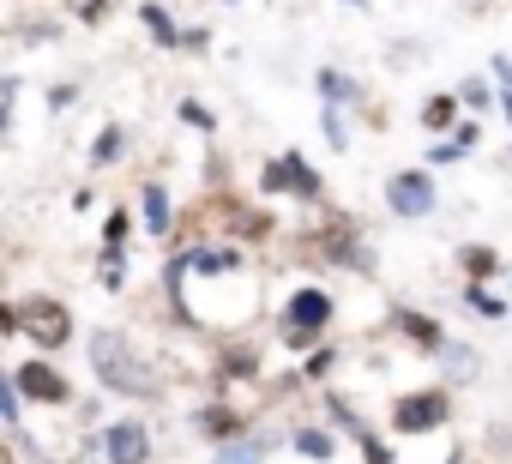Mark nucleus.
Instances as JSON below:
<instances>
[{
	"instance_id": "nucleus-11",
	"label": "nucleus",
	"mask_w": 512,
	"mask_h": 464,
	"mask_svg": "<svg viewBox=\"0 0 512 464\" xmlns=\"http://www.w3.org/2000/svg\"><path fill=\"white\" fill-rule=\"evenodd\" d=\"M266 452H272V434H235L217 446V464H266Z\"/></svg>"
},
{
	"instance_id": "nucleus-32",
	"label": "nucleus",
	"mask_w": 512,
	"mask_h": 464,
	"mask_svg": "<svg viewBox=\"0 0 512 464\" xmlns=\"http://www.w3.org/2000/svg\"><path fill=\"white\" fill-rule=\"evenodd\" d=\"M73 97H79V85H55L49 91V109H73Z\"/></svg>"
},
{
	"instance_id": "nucleus-2",
	"label": "nucleus",
	"mask_w": 512,
	"mask_h": 464,
	"mask_svg": "<svg viewBox=\"0 0 512 464\" xmlns=\"http://www.w3.org/2000/svg\"><path fill=\"white\" fill-rule=\"evenodd\" d=\"M332 314H338L332 290H320V284H302V290H296V296L284 302V320H278V344L302 350L308 338H320V332L332 326Z\"/></svg>"
},
{
	"instance_id": "nucleus-31",
	"label": "nucleus",
	"mask_w": 512,
	"mask_h": 464,
	"mask_svg": "<svg viewBox=\"0 0 512 464\" xmlns=\"http://www.w3.org/2000/svg\"><path fill=\"white\" fill-rule=\"evenodd\" d=\"M458 157H464V151L446 139V145H434V151H428V163H422V169H440V163H458Z\"/></svg>"
},
{
	"instance_id": "nucleus-21",
	"label": "nucleus",
	"mask_w": 512,
	"mask_h": 464,
	"mask_svg": "<svg viewBox=\"0 0 512 464\" xmlns=\"http://www.w3.org/2000/svg\"><path fill=\"white\" fill-rule=\"evenodd\" d=\"M464 302H470V308H476L482 320H500V314H506V302H500V296H494L488 284H470V290H464Z\"/></svg>"
},
{
	"instance_id": "nucleus-36",
	"label": "nucleus",
	"mask_w": 512,
	"mask_h": 464,
	"mask_svg": "<svg viewBox=\"0 0 512 464\" xmlns=\"http://www.w3.org/2000/svg\"><path fill=\"white\" fill-rule=\"evenodd\" d=\"M344 7H368V0H344Z\"/></svg>"
},
{
	"instance_id": "nucleus-18",
	"label": "nucleus",
	"mask_w": 512,
	"mask_h": 464,
	"mask_svg": "<svg viewBox=\"0 0 512 464\" xmlns=\"http://www.w3.org/2000/svg\"><path fill=\"white\" fill-rule=\"evenodd\" d=\"M434 350H440V368H446L452 380H470V374H476V350H470V344H434Z\"/></svg>"
},
{
	"instance_id": "nucleus-25",
	"label": "nucleus",
	"mask_w": 512,
	"mask_h": 464,
	"mask_svg": "<svg viewBox=\"0 0 512 464\" xmlns=\"http://www.w3.org/2000/svg\"><path fill=\"white\" fill-rule=\"evenodd\" d=\"M19 416H25V410H19V392H13V374H7V368H0V422H7V428H19Z\"/></svg>"
},
{
	"instance_id": "nucleus-35",
	"label": "nucleus",
	"mask_w": 512,
	"mask_h": 464,
	"mask_svg": "<svg viewBox=\"0 0 512 464\" xmlns=\"http://www.w3.org/2000/svg\"><path fill=\"white\" fill-rule=\"evenodd\" d=\"M7 121H13V109H7V97H0V133H7Z\"/></svg>"
},
{
	"instance_id": "nucleus-29",
	"label": "nucleus",
	"mask_w": 512,
	"mask_h": 464,
	"mask_svg": "<svg viewBox=\"0 0 512 464\" xmlns=\"http://www.w3.org/2000/svg\"><path fill=\"white\" fill-rule=\"evenodd\" d=\"M320 127H326V145H332V151H344V145H350V127H344V115H338V109H326V115H320Z\"/></svg>"
},
{
	"instance_id": "nucleus-28",
	"label": "nucleus",
	"mask_w": 512,
	"mask_h": 464,
	"mask_svg": "<svg viewBox=\"0 0 512 464\" xmlns=\"http://www.w3.org/2000/svg\"><path fill=\"white\" fill-rule=\"evenodd\" d=\"M127 236H133V217H127V205H121V211H109V223H103V242H109V248H121Z\"/></svg>"
},
{
	"instance_id": "nucleus-3",
	"label": "nucleus",
	"mask_w": 512,
	"mask_h": 464,
	"mask_svg": "<svg viewBox=\"0 0 512 464\" xmlns=\"http://www.w3.org/2000/svg\"><path fill=\"white\" fill-rule=\"evenodd\" d=\"M260 187L266 193H296V199H326V175L302 157V151H284L260 169Z\"/></svg>"
},
{
	"instance_id": "nucleus-13",
	"label": "nucleus",
	"mask_w": 512,
	"mask_h": 464,
	"mask_svg": "<svg viewBox=\"0 0 512 464\" xmlns=\"http://www.w3.org/2000/svg\"><path fill=\"white\" fill-rule=\"evenodd\" d=\"M139 19H145V31H151V43H157V49H175V43H181V25L169 19V7H157V0H145Z\"/></svg>"
},
{
	"instance_id": "nucleus-12",
	"label": "nucleus",
	"mask_w": 512,
	"mask_h": 464,
	"mask_svg": "<svg viewBox=\"0 0 512 464\" xmlns=\"http://www.w3.org/2000/svg\"><path fill=\"white\" fill-rule=\"evenodd\" d=\"M290 446H296V452H302L308 464H326V458L338 452V434H332V428H314V422H308V428H296V434H290Z\"/></svg>"
},
{
	"instance_id": "nucleus-33",
	"label": "nucleus",
	"mask_w": 512,
	"mask_h": 464,
	"mask_svg": "<svg viewBox=\"0 0 512 464\" xmlns=\"http://www.w3.org/2000/svg\"><path fill=\"white\" fill-rule=\"evenodd\" d=\"M175 49H211V31H181V43Z\"/></svg>"
},
{
	"instance_id": "nucleus-24",
	"label": "nucleus",
	"mask_w": 512,
	"mask_h": 464,
	"mask_svg": "<svg viewBox=\"0 0 512 464\" xmlns=\"http://www.w3.org/2000/svg\"><path fill=\"white\" fill-rule=\"evenodd\" d=\"M356 446H362V464H398V458H392V446H386L374 428H362V434H356Z\"/></svg>"
},
{
	"instance_id": "nucleus-15",
	"label": "nucleus",
	"mask_w": 512,
	"mask_h": 464,
	"mask_svg": "<svg viewBox=\"0 0 512 464\" xmlns=\"http://www.w3.org/2000/svg\"><path fill=\"white\" fill-rule=\"evenodd\" d=\"M398 332H404V338H416V344H428V350H434V344H446V332H440L428 314H416V308H398Z\"/></svg>"
},
{
	"instance_id": "nucleus-10",
	"label": "nucleus",
	"mask_w": 512,
	"mask_h": 464,
	"mask_svg": "<svg viewBox=\"0 0 512 464\" xmlns=\"http://www.w3.org/2000/svg\"><path fill=\"white\" fill-rule=\"evenodd\" d=\"M193 428H199V434H211V440L223 446V440H235V434H241L247 422H241V416H235L229 404H205V410H193Z\"/></svg>"
},
{
	"instance_id": "nucleus-23",
	"label": "nucleus",
	"mask_w": 512,
	"mask_h": 464,
	"mask_svg": "<svg viewBox=\"0 0 512 464\" xmlns=\"http://www.w3.org/2000/svg\"><path fill=\"white\" fill-rule=\"evenodd\" d=\"M452 115H458V103H452V97H434V103L422 109V127H428V133H446Z\"/></svg>"
},
{
	"instance_id": "nucleus-17",
	"label": "nucleus",
	"mask_w": 512,
	"mask_h": 464,
	"mask_svg": "<svg viewBox=\"0 0 512 464\" xmlns=\"http://www.w3.org/2000/svg\"><path fill=\"white\" fill-rule=\"evenodd\" d=\"M458 266L470 272V284H488V278L500 272V254H494V248H458Z\"/></svg>"
},
{
	"instance_id": "nucleus-22",
	"label": "nucleus",
	"mask_w": 512,
	"mask_h": 464,
	"mask_svg": "<svg viewBox=\"0 0 512 464\" xmlns=\"http://www.w3.org/2000/svg\"><path fill=\"white\" fill-rule=\"evenodd\" d=\"M452 103H470V109H494V91H488V79H464V85L452 91Z\"/></svg>"
},
{
	"instance_id": "nucleus-19",
	"label": "nucleus",
	"mask_w": 512,
	"mask_h": 464,
	"mask_svg": "<svg viewBox=\"0 0 512 464\" xmlns=\"http://www.w3.org/2000/svg\"><path fill=\"white\" fill-rule=\"evenodd\" d=\"M217 374L223 380H253V374H260V356H253V350H223L217 356Z\"/></svg>"
},
{
	"instance_id": "nucleus-8",
	"label": "nucleus",
	"mask_w": 512,
	"mask_h": 464,
	"mask_svg": "<svg viewBox=\"0 0 512 464\" xmlns=\"http://www.w3.org/2000/svg\"><path fill=\"white\" fill-rule=\"evenodd\" d=\"M13 392L31 398V404H73V386H67L49 362H25V368L13 374Z\"/></svg>"
},
{
	"instance_id": "nucleus-16",
	"label": "nucleus",
	"mask_w": 512,
	"mask_h": 464,
	"mask_svg": "<svg viewBox=\"0 0 512 464\" xmlns=\"http://www.w3.org/2000/svg\"><path fill=\"white\" fill-rule=\"evenodd\" d=\"M314 85H320V97H326V109H338V103H350V97H362V91H356V85H350V79H344L338 67H320V73H314Z\"/></svg>"
},
{
	"instance_id": "nucleus-1",
	"label": "nucleus",
	"mask_w": 512,
	"mask_h": 464,
	"mask_svg": "<svg viewBox=\"0 0 512 464\" xmlns=\"http://www.w3.org/2000/svg\"><path fill=\"white\" fill-rule=\"evenodd\" d=\"M91 374L109 386V392H127V398H157V368L121 338V332H91Z\"/></svg>"
},
{
	"instance_id": "nucleus-6",
	"label": "nucleus",
	"mask_w": 512,
	"mask_h": 464,
	"mask_svg": "<svg viewBox=\"0 0 512 464\" xmlns=\"http://www.w3.org/2000/svg\"><path fill=\"white\" fill-rule=\"evenodd\" d=\"M446 422H452V398L446 392H410V398L392 404V428L398 434H434Z\"/></svg>"
},
{
	"instance_id": "nucleus-9",
	"label": "nucleus",
	"mask_w": 512,
	"mask_h": 464,
	"mask_svg": "<svg viewBox=\"0 0 512 464\" xmlns=\"http://www.w3.org/2000/svg\"><path fill=\"white\" fill-rule=\"evenodd\" d=\"M139 217H145L151 236H169V229H175V205H169V187L163 181H145L139 187Z\"/></svg>"
},
{
	"instance_id": "nucleus-34",
	"label": "nucleus",
	"mask_w": 512,
	"mask_h": 464,
	"mask_svg": "<svg viewBox=\"0 0 512 464\" xmlns=\"http://www.w3.org/2000/svg\"><path fill=\"white\" fill-rule=\"evenodd\" d=\"M0 332H19V308H0Z\"/></svg>"
},
{
	"instance_id": "nucleus-4",
	"label": "nucleus",
	"mask_w": 512,
	"mask_h": 464,
	"mask_svg": "<svg viewBox=\"0 0 512 464\" xmlns=\"http://www.w3.org/2000/svg\"><path fill=\"white\" fill-rule=\"evenodd\" d=\"M19 332H25L37 350H61V344L73 338V314H67L55 296H31V302L19 308Z\"/></svg>"
},
{
	"instance_id": "nucleus-5",
	"label": "nucleus",
	"mask_w": 512,
	"mask_h": 464,
	"mask_svg": "<svg viewBox=\"0 0 512 464\" xmlns=\"http://www.w3.org/2000/svg\"><path fill=\"white\" fill-rule=\"evenodd\" d=\"M434 169H398L392 181H386V211L392 217H404V223H416V217H428L434 211Z\"/></svg>"
},
{
	"instance_id": "nucleus-14",
	"label": "nucleus",
	"mask_w": 512,
	"mask_h": 464,
	"mask_svg": "<svg viewBox=\"0 0 512 464\" xmlns=\"http://www.w3.org/2000/svg\"><path fill=\"white\" fill-rule=\"evenodd\" d=\"M121 151H127V127H121V121H109V127L91 139V163H97V169H109Z\"/></svg>"
},
{
	"instance_id": "nucleus-30",
	"label": "nucleus",
	"mask_w": 512,
	"mask_h": 464,
	"mask_svg": "<svg viewBox=\"0 0 512 464\" xmlns=\"http://www.w3.org/2000/svg\"><path fill=\"white\" fill-rule=\"evenodd\" d=\"M476 139H482V127H476V121H458V133H452V145H458V151H476Z\"/></svg>"
},
{
	"instance_id": "nucleus-20",
	"label": "nucleus",
	"mask_w": 512,
	"mask_h": 464,
	"mask_svg": "<svg viewBox=\"0 0 512 464\" xmlns=\"http://www.w3.org/2000/svg\"><path fill=\"white\" fill-rule=\"evenodd\" d=\"M175 115H181V121H187L193 133H217V115H211V109H205L199 97H181V103H175Z\"/></svg>"
},
{
	"instance_id": "nucleus-27",
	"label": "nucleus",
	"mask_w": 512,
	"mask_h": 464,
	"mask_svg": "<svg viewBox=\"0 0 512 464\" xmlns=\"http://www.w3.org/2000/svg\"><path fill=\"white\" fill-rule=\"evenodd\" d=\"M121 284H127V254L109 248V254H103V290H121Z\"/></svg>"
},
{
	"instance_id": "nucleus-7",
	"label": "nucleus",
	"mask_w": 512,
	"mask_h": 464,
	"mask_svg": "<svg viewBox=\"0 0 512 464\" xmlns=\"http://www.w3.org/2000/svg\"><path fill=\"white\" fill-rule=\"evenodd\" d=\"M103 458H109V464H151V428L133 422V416L109 422V428H103Z\"/></svg>"
},
{
	"instance_id": "nucleus-26",
	"label": "nucleus",
	"mask_w": 512,
	"mask_h": 464,
	"mask_svg": "<svg viewBox=\"0 0 512 464\" xmlns=\"http://www.w3.org/2000/svg\"><path fill=\"white\" fill-rule=\"evenodd\" d=\"M332 362H338V350H326V344H320V350H308V356H302V380H326V374H332Z\"/></svg>"
}]
</instances>
